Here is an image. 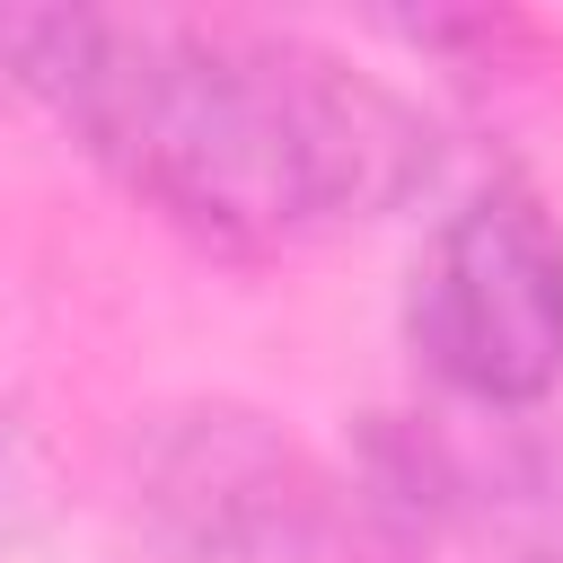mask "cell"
<instances>
[{
  "label": "cell",
  "instance_id": "6da1fadb",
  "mask_svg": "<svg viewBox=\"0 0 563 563\" xmlns=\"http://www.w3.org/2000/svg\"><path fill=\"white\" fill-rule=\"evenodd\" d=\"M26 97L150 211L220 246H308L387 220L440 167V132L405 88L255 18L44 9Z\"/></svg>",
  "mask_w": 563,
  "mask_h": 563
},
{
  "label": "cell",
  "instance_id": "3957f363",
  "mask_svg": "<svg viewBox=\"0 0 563 563\" xmlns=\"http://www.w3.org/2000/svg\"><path fill=\"white\" fill-rule=\"evenodd\" d=\"M405 325L431 378L466 405H537L563 378V229L545 202L528 185L466 194L413 264Z\"/></svg>",
  "mask_w": 563,
  "mask_h": 563
},
{
  "label": "cell",
  "instance_id": "7a4b0ae2",
  "mask_svg": "<svg viewBox=\"0 0 563 563\" xmlns=\"http://www.w3.org/2000/svg\"><path fill=\"white\" fill-rule=\"evenodd\" d=\"M132 510L167 563H405L378 501L246 405H176L132 449Z\"/></svg>",
  "mask_w": 563,
  "mask_h": 563
}]
</instances>
